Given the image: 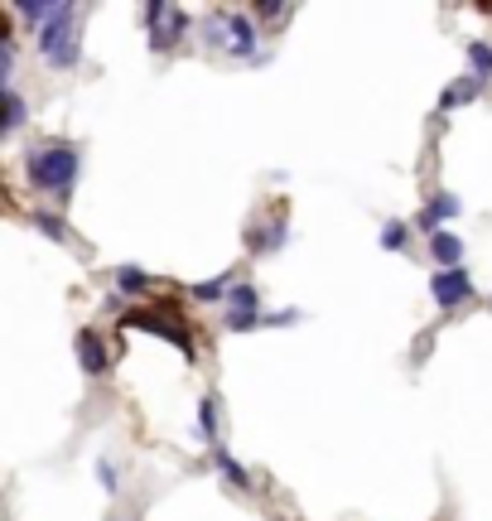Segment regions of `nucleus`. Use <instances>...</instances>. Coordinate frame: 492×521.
Instances as JSON below:
<instances>
[{
    "mask_svg": "<svg viewBox=\"0 0 492 521\" xmlns=\"http://www.w3.org/2000/svg\"><path fill=\"white\" fill-rule=\"evenodd\" d=\"M78 150L73 145H63V140H44V145H34L25 155V174H29V184L39 193H49V198H68L73 193V184H78Z\"/></svg>",
    "mask_w": 492,
    "mask_h": 521,
    "instance_id": "nucleus-1",
    "label": "nucleus"
},
{
    "mask_svg": "<svg viewBox=\"0 0 492 521\" xmlns=\"http://www.w3.org/2000/svg\"><path fill=\"white\" fill-rule=\"evenodd\" d=\"M34 34H39V54L49 58L54 68H73V63L82 58V44H78V5L58 0L54 20H44Z\"/></svg>",
    "mask_w": 492,
    "mask_h": 521,
    "instance_id": "nucleus-2",
    "label": "nucleus"
},
{
    "mask_svg": "<svg viewBox=\"0 0 492 521\" xmlns=\"http://www.w3.org/2000/svg\"><path fill=\"white\" fill-rule=\"evenodd\" d=\"M121 329L160 333V338H169V343H174L184 357H193V333L184 329V319H179V304H174V300H160L155 309H126V314H121Z\"/></svg>",
    "mask_w": 492,
    "mask_h": 521,
    "instance_id": "nucleus-3",
    "label": "nucleus"
},
{
    "mask_svg": "<svg viewBox=\"0 0 492 521\" xmlns=\"http://www.w3.org/2000/svg\"><path fill=\"white\" fill-rule=\"evenodd\" d=\"M145 25H150V49L155 54H169L189 34V10L184 5H169V0H150L145 5Z\"/></svg>",
    "mask_w": 492,
    "mask_h": 521,
    "instance_id": "nucleus-4",
    "label": "nucleus"
},
{
    "mask_svg": "<svg viewBox=\"0 0 492 521\" xmlns=\"http://www.w3.org/2000/svg\"><path fill=\"white\" fill-rule=\"evenodd\" d=\"M430 295H435V304L449 314V309H459L464 300H473V280H468L464 266H459V271H435L430 275Z\"/></svg>",
    "mask_w": 492,
    "mask_h": 521,
    "instance_id": "nucleus-5",
    "label": "nucleus"
},
{
    "mask_svg": "<svg viewBox=\"0 0 492 521\" xmlns=\"http://www.w3.org/2000/svg\"><path fill=\"white\" fill-rule=\"evenodd\" d=\"M256 25L246 20V15H227V29H222V49H232L237 58H251L256 54Z\"/></svg>",
    "mask_w": 492,
    "mask_h": 521,
    "instance_id": "nucleus-6",
    "label": "nucleus"
},
{
    "mask_svg": "<svg viewBox=\"0 0 492 521\" xmlns=\"http://www.w3.org/2000/svg\"><path fill=\"white\" fill-rule=\"evenodd\" d=\"M430 256H435V266H444V271H459L464 266V242L454 232H435L430 237Z\"/></svg>",
    "mask_w": 492,
    "mask_h": 521,
    "instance_id": "nucleus-7",
    "label": "nucleus"
},
{
    "mask_svg": "<svg viewBox=\"0 0 492 521\" xmlns=\"http://www.w3.org/2000/svg\"><path fill=\"white\" fill-rule=\"evenodd\" d=\"M78 362H82V372H92V377L107 372V348H102V338H97L92 329L78 333Z\"/></svg>",
    "mask_w": 492,
    "mask_h": 521,
    "instance_id": "nucleus-8",
    "label": "nucleus"
},
{
    "mask_svg": "<svg viewBox=\"0 0 492 521\" xmlns=\"http://www.w3.org/2000/svg\"><path fill=\"white\" fill-rule=\"evenodd\" d=\"M478 87H483V78H473V73L459 78V83H449V87H444V97H439V111H459L464 102L478 97Z\"/></svg>",
    "mask_w": 492,
    "mask_h": 521,
    "instance_id": "nucleus-9",
    "label": "nucleus"
},
{
    "mask_svg": "<svg viewBox=\"0 0 492 521\" xmlns=\"http://www.w3.org/2000/svg\"><path fill=\"white\" fill-rule=\"evenodd\" d=\"M227 314H261V295H256V285H232V295H227Z\"/></svg>",
    "mask_w": 492,
    "mask_h": 521,
    "instance_id": "nucleus-10",
    "label": "nucleus"
},
{
    "mask_svg": "<svg viewBox=\"0 0 492 521\" xmlns=\"http://www.w3.org/2000/svg\"><path fill=\"white\" fill-rule=\"evenodd\" d=\"M25 126V97L15 92V87H5V121H0V136H10V131H20Z\"/></svg>",
    "mask_w": 492,
    "mask_h": 521,
    "instance_id": "nucleus-11",
    "label": "nucleus"
},
{
    "mask_svg": "<svg viewBox=\"0 0 492 521\" xmlns=\"http://www.w3.org/2000/svg\"><path fill=\"white\" fill-rule=\"evenodd\" d=\"M116 290H126V295H140V290H150V275L136 271V266H121V271H116Z\"/></svg>",
    "mask_w": 492,
    "mask_h": 521,
    "instance_id": "nucleus-12",
    "label": "nucleus"
},
{
    "mask_svg": "<svg viewBox=\"0 0 492 521\" xmlns=\"http://www.w3.org/2000/svg\"><path fill=\"white\" fill-rule=\"evenodd\" d=\"M468 63H473V78H492V49L483 44V39L468 44Z\"/></svg>",
    "mask_w": 492,
    "mask_h": 521,
    "instance_id": "nucleus-13",
    "label": "nucleus"
},
{
    "mask_svg": "<svg viewBox=\"0 0 492 521\" xmlns=\"http://www.w3.org/2000/svg\"><path fill=\"white\" fill-rule=\"evenodd\" d=\"M198 435L218 439V406H213V396H203V401H198Z\"/></svg>",
    "mask_w": 492,
    "mask_h": 521,
    "instance_id": "nucleus-14",
    "label": "nucleus"
},
{
    "mask_svg": "<svg viewBox=\"0 0 492 521\" xmlns=\"http://www.w3.org/2000/svg\"><path fill=\"white\" fill-rule=\"evenodd\" d=\"M213 464H218V473H222V478H232L237 488H246V468L237 464V459H232L227 449H213Z\"/></svg>",
    "mask_w": 492,
    "mask_h": 521,
    "instance_id": "nucleus-15",
    "label": "nucleus"
},
{
    "mask_svg": "<svg viewBox=\"0 0 492 521\" xmlns=\"http://www.w3.org/2000/svg\"><path fill=\"white\" fill-rule=\"evenodd\" d=\"M425 213H430V218H435V222H444V218H459V198H454V193H435Z\"/></svg>",
    "mask_w": 492,
    "mask_h": 521,
    "instance_id": "nucleus-16",
    "label": "nucleus"
},
{
    "mask_svg": "<svg viewBox=\"0 0 492 521\" xmlns=\"http://www.w3.org/2000/svg\"><path fill=\"white\" fill-rule=\"evenodd\" d=\"M232 290H227V275H218V280H203V285H193V300H227Z\"/></svg>",
    "mask_w": 492,
    "mask_h": 521,
    "instance_id": "nucleus-17",
    "label": "nucleus"
},
{
    "mask_svg": "<svg viewBox=\"0 0 492 521\" xmlns=\"http://www.w3.org/2000/svg\"><path fill=\"white\" fill-rule=\"evenodd\" d=\"M382 247L386 251H401V247H406V222H386V227H382Z\"/></svg>",
    "mask_w": 492,
    "mask_h": 521,
    "instance_id": "nucleus-18",
    "label": "nucleus"
},
{
    "mask_svg": "<svg viewBox=\"0 0 492 521\" xmlns=\"http://www.w3.org/2000/svg\"><path fill=\"white\" fill-rule=\"evenodd\" d=\"M34 227H39L44 237H54V242H63V237H68V232H63V218H54V213H39V218H34Z\"/></svg>",
    "mask_w": 492,
    "mask_h": 521,
    "instance_id": "nucleus-19",
    "label": "nucleus"
},
{
    "mask_svg": "<svg viewBox=\"0 0 492 521\" xmlns=\"http://www.w3.org/2000/svg\"><path fill=\"white\" fill-rule=\"evenodd\" d=\"M227 329H232V333L261 329V314H227Z\"/></svg>",
    "mask_w": 492,
    "mask_h": 521,
    "instance_id": "nucleus-20",
    "label": "nucleus"
},
{
    "mask_svg": "<svg viewBox=\"0 0 492 521\" xmlns=\"http://www.w3.org/2000/svg\"><path fill=\"white\" fill-rule=\"evenodd\" d=\"M295 319H300V309H280V314H261V329H285V324H295Z\"/></svg>",
    "mask_w": 492,
    "mask_h": 521,
    "instance_id": "nucleus-21",
    "label": "nucleus"
},
{
    "mask_svg": "<svg viewBox=\"0 0 492 521\" xmlns=\"http://www.w3.org/2000/svg\"><path fill=\"white\" fill-rule=\"evenodd\" d=\"M256 15H261V20H285V15H290V5H271V0H261V5H256Z\"/></svg>",
    "mask_w": 492,
    "mask_h": 521,
    "instance_id": "nucleus-22",
    "label": "nucleus"
},
{
    "mask_svg": "<svg viewBox=\"0 0 492 521\" xmlns=\"http://www.w3.org/2000/svg\"><path fill=\"white\" fill-rule=\"evenodd\" d=\"M97 478H102L107 493H116V473H111V464H97Z\"/></svg>",
    "mask_w": 492,
    "mask_h": 521,
    "instance_id": "nucleus-23",
    "label": "nucleus"
}]
</instances>
